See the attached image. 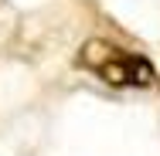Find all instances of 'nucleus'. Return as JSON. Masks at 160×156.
Listing matches in <instances>:
<instances>
[{
  "instance_id": "obj_1",
  "label": "nucleus",
  "mask_w": 160,
  "mask_h": 156,
  "mask_svg": "<svg viewBox=\"0 0 160 156\" xmlns=\"http://www.w3.org/2000/svg\"><path fill=\"white\" fill-rule=\"evenodd\" d=\"M78 61L85 68H92L102 82L109 85H153L157 71L153 64L140 54H129V51H119L106 41H89L82 48V58Z\"/></svg>"
}]
</instances>
